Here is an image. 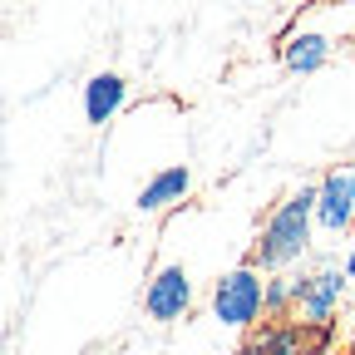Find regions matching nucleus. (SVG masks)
<instances>
[{
    "label": "nucleus",
    "instance_id": "1",
    "mask_svg": "<svg viewBox=\"0 0 355 355\" xmlns=\"http://www.w3.org/2000/svg\"><path fill=\"white\" fill-rule=\"evenodd\" d=\"M311 237H316V183H301L296 193H286L272 212H266L247 261L261 266L266 277L286 272V266H296L311 252Z\"/></svg>",
    "mask_w": 355,
    "mask_h": 355
},
{
    "label": "nucleus",
    "instance_id": "2",
    "mask_svg": "<svg viewBox=\"0 0 355 355\" xmlns=\"http://www.w3.org/2000/svg\"><path fill=\"white\" fill-rule=\"evenodd\" d=\"M212 321L227 326V331H257L266 316V272L252 261H237L232 272H222L212 282Z\"/></svg>",
    "mask_w": 355,
    "mask_h": 355
},
{
    "label": "nucleus",
    "instance_id": "3",
    "mask_svg": "<svg viewBox=\"0 0 355 355\" xmlns=\"http://www.w3.org/2000/svg\"><path fill=\"white\" fill-rule=\"evenodd\" d=\"M345 291H350V277H345V266H336V261H321V266H311V272H296L291 321H301L306 331H326L336 321Z\"/></svg>",
    "mask_w": 355,
    "mask_h": 355
},
{
    "label": "nucleus",
    "instance_id": "4",
    "mask_svg": "<svg viewBox=\"0 0 355 355\" xmlns=\"http://www.w3.org/2000/svg\"><path fill=\"white\" fill-rule=\"evenodd\" d=\"M193 301H198V291H193V277H188L183 261H163L158 272L148 277V286H144V311H148V321H158V326L183 321L193 311Z\"/></svg>",
    "mask_w": 355,
    "mask_h": 355
},
{
    "label": "nucleus",
    "instance_id": "5",
    "mask_svg": "<svg viewBox=\"0 0 355 355\" xmlns=\"http://www.w3.org/2000/svg\"><path fill=\"white\" fill-rule=\"evenodd\" d=\"M350 227H355V163H340L316 183V232L340 237Z\"/></svg>",
    "mask_w": 355,
    "mask_h": 355
},
{
    "label": "nucleus",
    "instance_id": "6",
    "mask_svg": "<svg viewBox=\"0 0 355 355\" xmlns=\"http://www.w3.org/2000/svg\"><path fill=\"white\" fill-rule=\"evenodd\" d=\"M331 50H336V40H331L326 30L296 25V30L282 35V69H286V74H316V69H326Z\"/></svg>",
    "mask_w": 355,
    "mask_h": 355
},
{
    "label": "nucleus",
    "instance_id": "7",
    "mask_svg": "<svg viewBox=\"0 0 355 355\" xmlns=\"http://www.w3.org/2000/svg\"><path fill=\"white\" fill-rule=\"evenodd\" d=\"M84 123H94V128H104V123H114V114L128 104V79L123 74H114V69H99V74H89L84 79Z\"/></svg>",
    "mask_w": 355,
    "mask_h": 355
},
{
    "label": "nucleus",
    "instance_id": "8",
    "mask_svg": "<svg viewBox=\"0 0 355 355\" xmlns=\"http://www.w3.org/2000/svg\"><path fill=\"white\" fill-rule=\"evenodd\" d=\"M193 193V168L188 163H168V168H158L148 183L139 188V198H133V207L139 212H168V207H178Z\"/></svg>",
    "mask_w": 355,
    "mask_h": 355
},
{
    "label": "nucleus",
    "instance_id": "9",
    "mask_svg": "<svg viewBox=\"0 0 355 355\" xmlns=\"http://www.w3.org/2000/svg\"><path fill=\"white\" fill-rule=\"evenodd\" d=\"M316 336L321 331H306L301 321L282 316L272 326H261V336L247 340V355H316Z\"/></svg>",
    "mask_w": 355,
    "mask_h": 355
},
{
    "label": "nucleus",
    "instance_id": "10",
    "mask_svg": "<svg viewBox=\"0 0 355 355\" xmlns=\"http://www.w3.org/2000/svg\"><path fill=\"white\" fill-rule=\"evenodd\" d=\"M296 306V272H272L266 277V316H291Z\"/></svg>",
    "mask_w": 355,
    "mask_h": 355
},
{
    "label": "nucleus",
    "instance_id": "11",
    "mask_svg": "<svg viewBox=\"0 0 355 355\" xmlns=\"http://www.w3.org/2000/svg\"><path fill=\"white\" fill-rule=\"evenodd\" d=\"M340 266H345V277L355 282V232H350V247H345V261H340Z\"/></svg>",
    "mask_w": 355,
    "mask_h": 355
}]
</instances>
